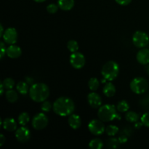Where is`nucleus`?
<instances>
[{
  "label": "nucleus",
  "instance_id": "f257e3e1",
  "mask_svg": "<svg viewBox=\"0 0 149 149\" xmlns=\"http://www.w3.org/2000/svg\"><path fill=\"white\" fill-rule=\"evenodd\" d=\"M75 105L69 97H61L57 99L52 105L53 111L61 116H68L74 111Z\"/></svg>",
  "mask_w": 149,
  "mask_h": 149
},
{
  "label": "nucleus",
  "instance_id": "f03ea898",
  "mask_svg": "<svg viewBox=\"0 0 149 149\" xmlns=\"http://www.w3.org/2000/svg\"><path fill=\"white\" fill-rule=\"evenodd\" d=\"M29 95L32 100L42 103L47 100L49 95V89L44 83H35L29 89Z\"/></svg>",
  "mask_w": 149,
  "mask_h": 149
},
{
  "label": "nucleus",
  "instance_id": "7ed1b4c3",
  "mask_svg": "<svg viewBox=\"0 0 149 149\" xmlns=\"http://www.w3.org/2000/svg\"><path fill=\"white\" fill-rule=\"evenodd\" d=\"M97 116L99 119L104 122H109L115 119H120V116L116 113V109L115 106L111 104H106L100 106L97 112Z\"/></svg>",
  "mask_w": 149,
  "mask_h": 149
},
{
  "label": "nucleus",
  "instance_id": "20e7f679",
  "mask_svg": "<svg viewBox=\"0 0 149 149\" xmlns=\"http://www.w3.org/2000/svg\"><path fill=\"white\" fill-rule=\"evenodd\" d=\"M119 72V65L113 61L106 63L101 70V74L103 78L110 81L114 80L118 77Z\"/></svg>",
  "mask_w": 149,
  "mask_h": 149
},
{
  "label": "nucleus",
  "instance_id": "39448f33",
  "mask_svg": "<svg viewBox=\"0 0 149 149\" xmlns=\"http://www.w3.org/2000/svg\"><path fill=\"white\" fill-rule=\"evenodd\" d=\"M130 89L134 93L138 95L146 93L148 88V83L146 79L143 77H136L130 82Z\"/></svg>",
  "mask_w": 149,
  "mask_h": 149
},
{
  "label": "nucleus",
  "instance_id": "423d86ee",
  "mask_svg": "<svg viewBox=\"0 0 149 149\" xmlns=\"http://www.w3.org/2000/svg\"><path fill=\"white\" fill-rule=\"evenodd\" d=\"M132 42L134 45L138 48H144L149 43V36L146 32L138 31L132 36Z\"/></svg>",
  "mask_w": 149,
  "mask_h": 149
},
{
  "label": "nucleus",
  "instance_id": "0eeeda50",
  "mask_svg": "<svg viewBox=\"0 0 149 149\" xmlns=\"http://www.w3.org/2000/svg\"><path fill=\"white\" fill-rule=\"evenodd\" d=\"M48 118L45 113H39L33 116L32 119V126L36 130H43L47 126Z\"/></svg>",
  "mask_w": 149,
  "mask_h": 149
},
{
  "label": "nucleus",
  "instance_id": "6e6552de",
  "mask_svg": "<svg viewBox=\"0 0 149 149\" xmlns=\"http://www.w3.org/2000/svg\"><path fill=\"white\" fill-rule=\"evenodd\" d=\"M88 130L93 135L98 136L106 131L103 121L98 119H93L88 124Z\"/></svg>",
  "mask_w": 149,
  "mask_h": 149
},
{
  "label": "nucleus",
  "instance_id": "1a4fd4ad",
  "mask_svg": "<svg viewBox=\"0 0 149 149\" xmlns=\"http://www.w3.org/2000/svg\"><path fill=\"white\" fill-rule=\"evenodd\" d=\"M85 58L81 52H72L70 56V63L76 69H81L85 65Z\"/></svg>",
  "mask_w": 149,
  "mask_h": 149
},
{
  "label": "nucleus",
  "instance_id": "9d476101",
  "mask_svg": "<svg viewBox=\"0 0 149 149\" xmlns=\"http://www.w3.org/2000/svg\"><path fill=\"white\" fill-rule=\"evenodd\" d=\"M4 42L8 45H14L17 42V33L14 28H8L5 30L2 36Z\"/></svg>",
  "mask_w": 149,
  "mask_h": 149
},
{
  "label": "nucleus",
  "instance_id": "9b49d317",
  "mask_svg": "<svg viewBox=\"0 0 149 149\" xmlns=\"http://www.w3.org/2000/svg\"><path fill=\"white\" fill-rule=\"evenodd\" d=\"M15 138L18 142L24 143L28 142L31 138V132L27 127L22 126L16 130L15 131Z\"/></svg>",
  "mask_w": 149,
  "mask_h": 149
},
{
  "label": "nucleus",
  "instance_id": "f8f14e48",
  "mask_svg": "<svg viewBox=\"0 0 149 149\" xmlns=\"http://www.w3.org/2000/svg\"><path fill=\"white\" fill-rule=\"evenodd\" d=\"M87 101H88L89 105L93 109L100 108L102 104V99L100 95L95 92L90 93L87 95Z\"/></svg>",
  "mask_w": 149,
  "mask_h": 149
},
{
  "label": "nucleus",
  "instance_id": "ddd939ff",
  "mask_svg": "<svg viewBox=\"0 0 149 149\" xmlns=\"http://www.w3.org/2000/svg\"><path fill=\"white\" fill-rule=\"evenodd\" d=\"M137 61L142 65H147L149 63V49L146 48H143L138 51L137 54Z\"/></svg>",
  "mask_w": 149,
  "mask_h": 149
},
{
  "label": "nucleus",
  "instance_id": "4468645a",
  "mask_svg": "<svg viewBox=\"0 0 149 149\" xmlns=\"http://www.w3.org/2000/svg\"><path fill=\"white\" fill-rule=\"evenodd\" d=\"M7 56L10 58L15 59L19 58L22 54V50L18 46L14 45H11L7 48V52H6Z\"/></svg>",
  "mask_w": 149,
  "mask_h": 149
},
{
  "label": "nucleus",
  "instance_id": "2eb2a0df",
  "mask_svg": "<svg viewBox=\"0 0 149 149\" xmlns=\"http://www.w3.org/2000/svg\"><path fill=\"white\" fill-rule=\"evenodd\" d=\"M2 127L8 132H13L17 130V122L13 118H5L2 122Z\"/></svg>",
  "mask_w": 149,
  "mask_h": 149
},
{
  "label": "nucleus",
  "instance_id": "dca6fc26",
  "mask_svg": "<svg viewBox=\"0 0 149 149\" xmlns=\"http://www.w3.org/2000/svg\"><path fill=\"white\" fill-rule=\"evenodd\" d=\"M68 123L72 129L77 130L81 127V119L79 115L72 113V114L70 115L69 117H68Z\"/></svg>",
  "mask_w": 149,
  "mask_h": 149
},
{
  "label": "nucleus",
  "instance_id": "f3484780",
  "mask_svg": "<svg viewBox=\"0 0 149 149\" xmlns=\"http://www.w3.org/2000/svg\"><path fill=\"white\" fill-rule=\"evenodd\" d=\"M58 4L62 10L68 11L74 7V0H58Z\"/></svg>",
  "mask_w": 149,
  "mask_h": 149
},
{
  "label": "nucleus",
  "instance_id": "a211bd4d",
  "mask_svg": "<svg viewBox=\"0 0 149 149\" xmlns=\"http://www.w3.org/2000/svg\"><path fill=\"white\" fill-rule=\"evenodd\" d=\"M103 94L106 97H113L116 94V87L111 82H109L103 87Z\"/></svg>",
  "mask_w": 149,
  "mask_h": 149
},
{
  "label": "nucleus",
  "instance_id": "6ab92c4d",
  "mask_svg": "<svg viewBox=\"0 0 149 149\" xmlns=\"http://www.w3.org/2000/svg\"><path fill=\"white\" fill-rule=\"evenodd\" d=\"M16 89L21 95H26L29 93V84L26 81H19L16 85Z\"/></svg>",
  "mask_w": 149,
  "mask_h": 149
},
{
  "label": "nucleus",
  "instance_id": "aec40b11",
  "mask_svg": "<svg viewBox=\"0 0 149 149\" xmlns=\"http://www.w3.org/2000/svg\"><path fill=\"white\" fill-rule=\"evenodd\" d=\"M6 98H7V101H9L10 103H15L18 99L17 92L12 90V89L11 90H7V91L6 92Z\"/></svg>",
  "mask_w": 149,
  "mask_h": 149
},
{
  "label": "nucleus",
  "instance_id": "412c9836",
  "mask_svg": "<svg viewBox=\"0 0 149 149\" xmlns=\"http://www.w3.org/2000/svg\"><path fill=\"white\" fill-rule=\"evenodd\" d=\"M125 119L127 122L135 123V122H138L140 116L138 113L135 111H127L126 114H125Z\"/></svg>",
  "mask_w": 149,
  "mask_h": 149
},
{
  "label": "nucleus",
  "instance_id": "4be33fe9",
  "mask_svg": "<svg viewBox=\"0 0 149 149\" xmlns=\"http://www.w3.org/2000/svg\"><path fill=\"white\" fill-rule=\"evenodd\" d=\"M29 120H30V116H29V114L27 112H23V113H21L18 116V118H17L18 123L21 126H26L29 122Z\"/></svg>",
  "mask_w": 149,
  "mask_h": 149
},
{
  "label": "nucleus",
  "instance_id": "5701e85b",
  "mask_svg": "<svg viewBox=\"0 0 149 149\" xmlns=\"http://www.w3.org/2000/svg\"><path fill=\"white\" fill-rule=\"evenodd\" d=\"M89 147L91 149H101L103 147V143L99 138H95L89 143Z\"/></svg>",
  "mask_w": 149,
  "mask_h": 149
},
{
  "label": "nucleus",
  "instance_id": "b1692460",
  "mask_svg": "<svg viewBox=\"0 0 149 149\" xmlns=\"http://www.w3.org/2000/svg\"><path fill=\"white\" fill-rule=\"evenodd\" d=\"M130 109V106L128 104L126 100H121L118 103L117 106H116V109L118 111L121 112V113H124V112L128 111Z\"/></svg>",
  "mask_w": 149,
  "mask_h": 149
},
{
  "label": "nucleus",
  "instance_id": "393cba45",
  "mask_svg": "<svg viewBox=\"0 0 149 149\" xmlns=\"http://www.w3.org/2000/svg\"><path fill=\"white\" fill-rule=\"evenodd\" d=\"M99 85H100V83H99L98 79L95 77H93L89 80L88 87L92 91H96L99 88Z\"/></svg>",
  "mask_w": 149,
  "mask_h": 149
},
{
  "label": "nucleus",
  "instance_id": "a878e982",
  "mask_svg": "<svg viewBox=\"0 0 149 149\" xmlns=\"http://www.w3.org/2000/svg\"><path fill=\"white\" fill-rule=\"evenodd\" d=\"M119 128L115 125H109L106 128V132L109 136H115L119 132Z\"/></svg>",
  "mask_w": 149,
  "mask_h": 149
},
{
  "label": "nucleus",
  "instance_id": "bb28decb",
  "mask_svg": "<svg viewBox=\"0 0 149 149\" xmlns=\"http://www.w3.org/2000/svg\"><path fill=\"white\" fill-rule=\"evenodd\" d=\"M67 48L71 52H77L79 49L78 42L75 40H70L67 43Z\"/></svg>",
  "mask_w": 149,
  "mask_h": 149
},
{
  "label": "nucleus",
  "instance_id": "cd10ccee",
  "mask_svg": "<svg viewBox=\"0 0 149 149\" xmlns=\"http://www.w3.org/2000/svg\"><path fill=\"white\" fill-rule=\"evenodd\" d=\"M2 84L4 89L11 90V89H13V87L15 86V81L12 78H6L5 79H4V81H2Z\"/></svg>",
  "mask_w": 149,
  "mask_h": 149
},
{
  "label": "nucleus",
  "instance_id": "c85d7f7f",
  "mask_svg": "<svg viewBox=\"0 0 149 149\" xmlns=\"http://www.w3.org/2000/svg\"><path fill=\"white\" fill-rule=\"evenodd\" d=\"M119 144H120V143H119V139H116V138H110V139L108 141V143H107L108 147L110 148H118L119 146Z\"/></svg>",
  "mask_w": 149,
  "mask_h": 149
},
{
  "label": "nucleus",
  "instance_id": "c756f323",
  "mask_svg": "<svg viewBox=\"0 0 149 149\" xmlns=\"http://www.w3.org/2000/svg\"><path fill=\"white\" fill-rule=\"evenodd\" d=\"M141 122H142L143 126L149 127V111L146 112L142 115L141 118Z\"/></svg>",
  "mask_w": 149,
  "mask_h": 149
},
{
  "label": "nucleus",
  "instance_id": "7c9ffc66",
  "mask_svg": "<svg viewBox=\"0 0 149 149\" xmlns=\"http://www.w3.org/2000/svg\"><path fill=\"white\" fill-rule=\"evenodd\" d=\"M140 106L144 110H149V95L140 101Z\"/></svg>",
  "mask_w": 149,
  "mask_h": 149
},
{
  "label": "nucleus",
  "instance_id": "2f4dec72",
  "mask_svg": "<svg viewBox=\"0 0 149 149\" xmlns=\"http://www.w3.org/2000/svg\"><path fill=\"white\" fill-rule=\"evenodd\" d=\"M52 104L49 101H47V100H45V101L42 103V106H41V109L44 112H49V111L52 109Z\"/></svg>",
  "mask_w": 149,
  "mask_h": 149
},
{
  "label": "nucleus",
  "instance_id": "473e14b6",
  "mask_svg": "<svg viewBox=\"0 0 149 149\" xmlns=\"http://www.w3.org/2000/svg\"><path fill=\"white\" fill-rule=\"evenodd\" d=\"M58 8H59L58 4H49V5L47 7V11L49 13H50V14H54V13H57Z\"/></svg>",
  "mask_w": 149,
  "mask_h": 149
},
{
  "label": "nucleus",
  "instance_id": "72a5a7b5",
  "mask_svg": "<svg viewBox=\"0 0 149 149\" xmlns=\"http://www.w3.org/2000/svg\"><path fill=\"white\" fill-rule=\"evenodd\" d=\"M0 49H1V56H0V58L2 59L4 57V55H6V52H7V49H6L5 45H4V42H0Z\"/></svg>",
  "mask_w": 149,
  "mask_h": 149
},
{
  "label": "nucleus",
  "instance_id": "f704fd0d",
  "mask_svg": "<svg viewBox=\"0 0 149 149\" xmlns=\"http://www.w3.org/2000/svg\"><path fill=\"white\" fill-rule=\"evenodd\" d=\"M117 4H119V5H122V6H126L128 5L129 4H130L132 0H115Z\"/></svg>",
  "mask_w": 149,
  "mask_h": 149
},
{
  "label": "nucleus",
  "instance_id": "c9c22d12",
  "mask_svg": "<svg viewBox=\"0 0 149 149\" xmlns=\"http://www.w3.org/2000/svg\"><path fill=\"white\" fill-rule=\"evenodd\" d=\"M118 139H119V143H120V144L125 143H126L128 140L127 135H125V134H122V135H120V136H119V138H118Z\"/></svg>",
  "mask_w": 149,
  "mask_h": 149
},
{
  "label": "nucleus",
  "instance_id": "e433bc0d",
  "mask_svg": "<svg viewBox=\"0 0 149 149\" xmlns=\"http://www.w3.org/2000/svg\"><path fill=\"white\" fill-rule=\"evenodd\" d=\"M5 141H6V138H4V135H2V134H1V135H0V146H2L4 145V143Z\"/></svg>",
  "mask_w": 149,
  "mask_h": 149
},
{
  "label": "nucleus",
  "instance_id": "4c0bfd02",
  "mask_svg": "<svg viewBox=\"0 0 149 149\" xmlns=\"http://www.w3.org/2000/svg\"><path fill=\"white\" fill-rule=\"evenodd\" d=\"M26 82H27L28 84H29V85H32V84H33V79L31 78V77H26Z\"/></svg>",
  "mask_w": 149,
  "mask_h": 149
},
{
  "label": "nucleus",
  "instance_id": "58836bf2",
  "mask_svg": "<svg viewBox=\"0 0 149 149\" xmlns=\"http://www.w3.org/2000/svg\"><path fill=\"white\" fill-rule=\"evenodd\" d=\"M142 126H143V125L142 122H135V127L136 128V129H140V128L142 127Z\"/></svg>",
  "mask_w": 149,
  "mask_h": 149
},
{
  "label": "nucleus",
  "instance_id": "ea45409f",
  "mask_svg": "<svg viewBox=\"0 0 149 149\" xmlns=\"http://www.w3.org/2000/svg\"><path fill=\"white\" fill-rule=\"evenodd\" d=\"M0 88H1V90H0V95H2L3 93H4V89L2 82H1V84H0Z\"/></svg>",
  "mask_w": 149,
  "mask_h": 149
},
{
  "label": "nucleus",
  "instance_id": "a19ab883",
  "mask_svg": "<svg viewBox=\"0 0 149 149\" xmlns=\"http://www.w3.org/2000/svg\"><path fill=\"white\" fill-rule=\"evenodd\" d=\"M0 29H1V31H0V36H2L3 34H4V29H3L2 25H0Z\"/></svg>",
  "mask_w": 149,
  "mask_h": 149
},
{
  "label": "nucleus",
  "instance_id": "79ce46f5",
  "mask_svg": "<svg viewBox=\"0 0 149 149\" xmlns=\"http://www.w3.org/2000/svg\"><path fill=\"white\" fill-rule=\"evenodd\" d=\"M33 1H36V2H44L46 0H33Z\"/></svg>",
  "mask_w": 149,
  "mask_h": 149
},
{
  "label": "nucleus",
  "instance_id": "37998d69",
  "mask_svg": "<svg viewBox=\"0 0 149 149\" xmlns=\"http://www.w3.org/2000/svg\"><path fill=\"white\" fill-rule=\"evenodd\" d=\"M146 71H147V73H148V75H149V65L148 67H147V69H146Z\"/></svg>",
  "mask_w": 149,
  "mask_h": 149
}]
</instances>
